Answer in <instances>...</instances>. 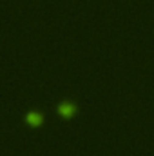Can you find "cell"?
Returning <instances> with one entry per match:
<instances>
[{
    "label": "cell",
    "mask_w": 154,
    "mask_h": 156,
    "mask_svg": "<svg viewBox=\"0 0 154 156\" xmlns=\"http://www.w3.org/2000/svg\"><path fill=\"white\" fill-rule=\"evenodd\" d=\"M58 113H60V116H64L65 120H69V118L75 116L76 105H75L73 102H62V104L58 105Z\"/></svg>",
    "instance_id": "6da1fadb"
},
{
    "label": "cell",
    "mask_w": 154,
    "mask_h": 156,
    "mask_svg": "<svg viewBox=\"0 0 154 156\" xmlns=\"http://www.w3.org/2000/svg\"><path fill=\"white\" fill-rule=\"evenodd\" d=\"M26 122H27V125H31V127H38L44 123V116L40 115V113H27V116H26Z\"/></svg>",
    "instance_id": "7a4b0ae2"
}]
</instances>
